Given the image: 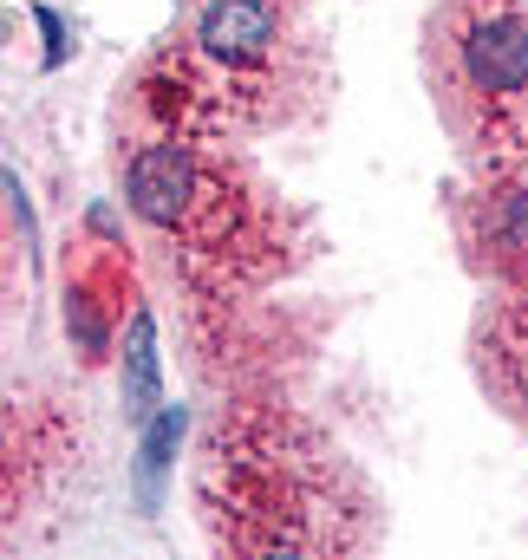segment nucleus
<instances>
[{
	"instance_id": "obj_3",
	"label": "nucleus",
	"mask_w": 528,
	"mask_h": 560,
	"mask_svg": "<svg viewBox=\"0 0 528 560\" xmlns=\"http://www.w3.org/2000/svg\"><path fill=\"white\" fill-rule=\"evenodd\" d=\"M470 72L490 92H523L528 85V33L516 20H490L470 33Z\"/></svg>"
},
{
	"instance_id": "obj_4",
	"label": "nucleus",
	"mask_w": 528,
	"mask_h": 560,
	"mask_svg": "<svg viewBox=\"0 0 528 560\" xmlns=\"http://www.w3.org/2000/svg\"><path fill=\"white\" fill-rule=\"evenodd\" d=\"M131 411H150L157 405V352H150V319L137 313V326H131Z\"/></svg>"
},
{
	"instance_id": "obj_2",
	"label": "nucleus",
	"mask_w": 528,
	"mask_h": 560,
	"mask_svg": "<svg viewBox=\"0 0 528 560\" xmlns=\"http://www.w3.org/2000/svg\"><path fill=\"white\" fill-rule=\"evenodd\" d=\"M131 209L144 222H176L190 209V163H183V150L157 143V150L137 156L131 163Z\"/></svg>"
},
{
	"instance_id": "obj_1",
	"label": "nucleus",
	"mask_w": 528,
	"mask_h": 560,
	"mask_svg": "<svg viewBox=\"0 0 528 560\" xmlns=\"http://www.w3.org/2000/svg\"><path fill=\"white\" fill-rule=\"evenodd\" d=\"M196 39H203L216 59L249 66V59H262L267 39H274V13H267V0H209Z\"/></svg>"
}]
</instances>
